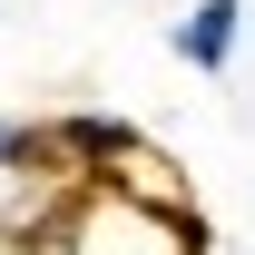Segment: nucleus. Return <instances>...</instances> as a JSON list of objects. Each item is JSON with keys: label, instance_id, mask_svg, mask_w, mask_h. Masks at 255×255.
Returning <instances> with one entry per match:
<instances>
[{"label": "nucleus", "instance_id": "4", "mask_svg": "<svg viewBox=\"0 0 255 255\" xmlns=\"http://www.w3.org/2000/svg\"><path fill=\"white\" fill-rule=\"evenodd\" d=\"M0 177H59V157H49V128L0 118Z\"/></svg>", "mask_w": 255, "mask_h": 255}, {"label": "nucleus", "instance_id": "1", "mask_svg": "<svg viewBox=\"0 0 255 255\" xmlns=\"http://www.w3.org/2000/svg\"><path fill=\"white\" fill-rule=\"evenodd\" d=\"M49 157H59L69 187H108L118 157H137V128H128L118 108H59V118H49Z\"/></svg>", "mask_w": 255, "mask_h": 255}, {"label": "nucleus", "instance_id": "2", "mask_svg": "<svg viewBox=\"0 0 255 255\" xmlns=\"http://www.w3.org/2000/svg\"><path fill=\"white\" fill-rule=\"evenodd\" d=\"M236 39H246V0H196L177 20V59L216 79V69H236Z\"/></svg>", "mask_w": 255, "mask_h": 255}, {"label": "nucleus", "instance_id": "3", "mask_svg": "<svg viewBox=\"0 0 255 255\" xmlns=\"http://www.w3.org/2000/svg\"><path fill=\"white\" fill-rule=\"evenodd\" d=\"M59 196H69V177H0V246H30Z\"/></svg>", "mask_w": 255, "mask_h": 255}, {"label": "nucleus", "instance_id": "5", "mask_svg": "<svg viewBox=\"0 0 255 255\" xmlns=\"http://www.w3.org/2000/svg\"><path fill=\"white\" fill-rule=\"evenodd\" d=\"M0 255H30V246H0Z\"/></svg>", "mask_w": 255, "mask_h": 255}]
</instances>
